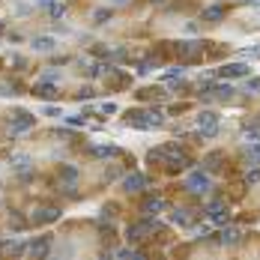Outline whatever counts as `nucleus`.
Listing matches in <instances>:
<instances>
[{"instance_id": "nucleus-1", "label": "nucleus", "mask_w": 260, "mask_h": 260, "mask_svg": "<svg viewBox=\"0 0 260 260\" xmlns=\"http://www.w3.org/2000/svg\"><path fill=\"white\" fill-rule=\"evenodd\" d=\"M218 135V114L215 111H201L198 114V138H215Z\"/></svg>"}, {"instance_id": "nucleus-2", "label": "nucleus", "mask_w": 260, "mask_h": 260, "mask_svg": "<svg viewBox=\"0 0 260 260\" xmlns=\"http://www.w3.org/2000/svg\"><path fill=\"white\" fill-rule=\"evenodd\" d=\"M185 189H189V192H195V195H203V192H209V176H206L203 171H195V173H189V179H185Z\"/></svg>"}, {"instance_id": "nucleus-3", "label": "nucleus", "mask_w": 260, "mask_h": 260, "mask_svg": "<svg viewBox=\"0 0 260 260\" xmlns=\"http://www.w3.org/2000/svg\"><path fill=\"white\" fill-rule=\"evenodd\" d=\"M206 215H209L212 225H228V221H231V209H228L225 203H218V201H212V203L206 206Z\"/></svg>"}, {"instance_id": "nucleus-4", "label": "nucleus", "mask_w": 260, "mask_h": 260, "mask_svg": "<svg viewBox=\"0 0 260 260\" xmlns=\"http://www.w3.org/2000/svg\"><path fill=\"white\" fill-rule=\"evenodd\" d=\"M51 242H54V236H39V239H33V242L27 245V254H33V257H45V254L51 251Z\"/></svg>"}, {"instance_id": "nucleus-5", "label": "nucleus", "mask_w": 260, "mask_h": 260, "mask_svg": "<svg viewBox=\"0 0 260 260\" xmlns=\"http://www.w3.org/2000/svg\"><path fill=\"white\" fill-rule=\"evenodd\" d=\"M201 51H203L201 42H179V45H176V54H179L182 60H198Z\"/></svg>"}, {"instance_id": "nucleus-6", "label": "nucleus", "mask_w": 260, "mask_h": 260, "mask_svg": "<svg viewBox=\"0 0 260 260\" xmlns=\"http://www.w3.org/2000/svg\"><path fill=\"white\" fill-rule=\"evenodd\" d=\"M218 75L221 78H242V75H248V66L245 63H228V66L218 69Z\"/></svg>"}, {"instance_id": "nucleus-7", "label": "nucleus", "mask_w": 260, "mask_h": 260, "mask_svg": "<svg viewBox=\"0 0 260 260\" xmlns=\"http://www.w3.org/2000/svg\"><path fill=\"white\" fill-rule=\"evenodd\" d=\"M57 218H60V209L45 206V209H39V212H33V225H51V221H57Z\"/></svg>"}, {"instance_id": "nucleus-8", "label": "nucleus", "mask_w": 260, "mask_h": 260, "mask_svg": "<svg viewBox=\"0 0 260 260\" xmlns=\"http://www.w3.org/2000/svg\"><path fill=\"white\" fill-rule=\"evenodd\" d=\"M144 185H146V176H144V173H129V176L123 179V192L132 195V192H141Z\"/></svg>"}, {"instance_id": "nucleus-9", "label": "nucleus", "mask_w": 260, "mask_h": 260, "mask_svg": "<svg viewBox=\"0 0 260 260\" xmlns=\"http://www.w3.org/2000/svg\"><path fill=\"white\" fill-rule=\"evenodd\" d=\"M141 209H144L146 215H156V212H162V209H165V201H162L159 195H150V198H144Z\"/></svg>"}, {"instance_id": "nucleus-10", "label": "nucleus", "mask_w": 260, "mask_h": 260, "mask_svg": "<svg viewBox=\"0 0 260 260\" xmlns=\"http://www.w3.org/2000/svg\"><path fill=\"white\" fill-rule=\"evenodd\" d=\"M126 123L129 126H138V129H150V117H146V111H129Z\"/></svg>"}, {"instance_id": "nucleus-11", "label": "nucleus", "mask_w": 260, "mask_h": 260, "mask_svg": "<svg viewBox=\"0 0 260 260\" xmlns=\"http://www.w3.org/2000/svg\"><path fill=\"white\" fill-rule=\"evenodd\" d=\"M54 48H57L54 36H33V51H42V54H48V51H54Z\"/></svg>"}, {"instance_id": "nucleus-12", "label": "nucleus", "mask_w": 260, "mask_h": 260, "mask_svg": "<svg viewBox=\"0 0 260 260\" xmlns=\"http://www.w3.org/2000/svg\"><path fill=\"white\" fill-rule=\"evenodd\" d=\"M33 126H36V120H33L30 114H18V120L12 123V129H9V132H12V138H15V135H21V132L33 129Z\"/></svg>"}, {"instance_id": "nucleus-13", "label": "nucleus", "mask_w": 260, "mask_h": 260, "mask_svg": "<svg viewBox=\"0 0 260 260\" xmlns=\"http://www.w3.org/2000/svg\"><path fill=\"white\" fill-rule=\"evenodd\" d=\"M33 96H39V99H45V102H48V99H54V96H57V90H54V84H51V81H42V84H36V87H33Z\"/></svg>"}, {"instance_id": "nucleus-14", "label": "nucleus", "mask_w": 260, "mask_h": 260, "mask_svg": "<svg viewBox=\"0 0 260 260\" xmlns=\"http://www.w3.org/2000/svg\"><path fill=\"white\" fill-rule=\"evenodd\" d=\"M242 242V231L239 228H225V233H221V245H236Z\"/></svg>"}, {"instance_id": "nucleus-15", "label": "nucleus", "mask_w": 260, "mask_h": 260, "mask_svg": "<svg viewBox=\"0 0 260 260\" xmlns=\"http://www.w3.org/2000/svg\"><path fill=\"white\" fill-rule=\"evenodd\" d=\"M90 153H93V156H99V159H111V156H117V146L102 144V146H90Z\"/></svg>"}, {"instance_id": "nucleus-16", "label": "nucleus", "mask_w": 260, "mask_h": 260, "mask_svg": "<svg viewBox=\"0 0 260 260\" xmlns=\"http://www.w3.org/2000/svg\"><path fill=\"white\" fill-rule=\"evenodd\" d=\"M12 171H18V173H27V168H30V156H24V153H18V156H12Z\"/></svg>"}, {"instance_id": "nucleus-17", "label": "nucleus", "mask_w": 260, "mask_h": 260, "mask_svg": "<svg viewBox=\"0 0 260 260\" xmlns=\"http://www.w3.org/2000/svg\"><path fill=\"white\" fill-rule=\"evenodd\" d=\"M126 236H129V242H138V239L146 236V231H144V225H132V228L126 231Z\"/></svg>"}, {"instance_id": "nucleus-18", "label": "nucleus", "mask_w": 260, "mask_h": 260, "mask_svg": "<svg viewBox=\"0 0 260 260\" xmlns=\"http://www.w3.org/2000/svg\"><path fill=\"white\" fill-rule=\"evenodd\" d=\"M171 221H173V225H179V228H189V215H185V209H173L171 212Z\"/></svg>"}, {"instance_id": "nucleus-19", "label": "nucleus", "mask_w": 260, "mask_h": 260, "mask_svg": "<svg viewBox=\"0 0 260 260\" xmlns=\"http://www.w3.org/2000/svg\"><path fill=\"white\" fill-rule=\"evenodd\" d=\"M146 117H150V129H153V126H162V123H165V114H162L159 108H150V111H146Z\"/></svg>"}, {"instance_id": "nucleus-20", "label": "nucleus", "mask_w": 260, "mask_h": 260, "mask_svg": "<svg viewBox=\"0 0 260 260\" xmlns=\"http://www.w3.org/2000/svg\"><path fill=\"white\" fill-rule=\"evenodd\" d=\"M63 12H66V6L60 3V0H51V3H48V15L51 18H63Z\"/></svg>"}, {"instance_id": "nucleus-21", "label": "nucleus", "mask_w": 260, "mask_h": 260, "mask_svg": "<svg viewBox=\"0 0 260 260\" xmlns=\"http://www.w3.org/2000/svg\"><path fill=\"white\" fill-rule=\"evenodd\" d=\"M221 15H225V9H221V6H209V9H203V21H218Z\"/></svg>"}, {"instance_id": "nucleus-22", "label": "nucleus", "mask_w": 260, "mask_h": 260, "mask_svg": "<svg viewBox=\"0 0 260 260\" xmlns=\"http://www.w3.org/2000/svg\"><path fill=\"white\" fill-rule=\"evenodd\" d=\"M218 162H221V153H209V156L203 159V165H206V171H218V168H221Z\"/></svg>"}, {"instance_id": "nucleus-23", "label": "nucleus", "mask_w": 260, "mask_h": 260, "mask_svg": "<svg viewBox=\"0 0 260 260\" xmlns=\"http://www.w3.org/2000/svg\"><path fill=\"white\" fill-rule=\"evenodd\" d=\"M153 69H159V63H153V60H141V63H138V75H150Z\"/></svg>"}, {"instance_id": "nucleus-24", "label": "nucleus", "mask_w": 260, "mask_h": 260, "mask_svg": "<svg viewBox=\"0 0 260 260\" xmlns=\"http://www.w3.org/2000/svg\"><path fill=\"white\" fill-rule=\"evenodd\" d=\"M245 156H248L251 162H260V146H257V144H245Z\"/></svg>"}, {"instance_id": "nucleus-25", "label": "nucleus", "mask_w": 260, "mask_h": 260, "mask_svg": "<svg viewBox=\"0 0 260 260\" xmlns=\"http://www.w3.org/2000/svg\"><path fill=\"white\" fill-rule=\"evenodd\" d=\"M99 114H105V117H108V114H117V105H114V102H105V105H99Z\"/></svg>"}, {"instance_id": "nucleus-26", "label": "nucleus", "mask_w": 260, "mask_h": 260, "mask_svg": "<svg viewBox=\"0 0 260 260\" xmlns=\"http://www.w3.org/2000/svg\"><path fill=\"white\" fill-rule=\"evenodd\" d=\"M182 75H185V69H182V66H176V69H168V78H171V81H176V78H182Z\"/></svg>"}, {"instance_id": "nucleus-27", "label": "nucleus", "mask_w": 260, "mask_h": 260, "mask_svg": "<svg viewBox=\"0 0 260 260\" xmlns=\"http://www.w3.org/2000/svg\"><path fill=\"white\" fill-rule=\"evenodd\" d=\"M248 93H260V78H248Z\"/></svg>"}, {"instance_id": "nucleus-28", "label": "nucleus", "mask_w": 260, "mask_h": 260, "mask_svg": "<svg viewBox=\"0 0 260 260\" xmlns=\"http://www.w3.org/2000/svg\"><path fill=\"white\" fill-rule=\"evenodd\" d=\"M75 176H78V171H75V168H63V179H66V182H72Z\"/></svg>"}, {"instance_id": "nucleus-29", "label": "nucleus", "mask_w": 260, "mask_h": 260, "mask_svg": "<svg viewBox=\"0 0 260 260\" xmlns=\"http://www.w3.org/2000/svg\"><path fill=\"white\" fill-rule=\"evenodd\" d=\"M66 123H69V126H84L87 117H66Z\"/></svg>"}, {"instance_id": "nucleus-30", "label": "nucleus", "mask_w": 260, "mask_h": 260, "mask_svg": "<svg viewBox=\"0 0 260 260\" xmlns=\"http://www.w3.org/2000/svg\"><path fill=\"white\" fill-rule=\"evenodd\" d=\"M42 111H45L48 117H63V111H60V108H51V105H48V108H42Z\"/></svg>"}, {"instance_id": "nucleus-31", "label": "nucleus", "mask_w": 260, "mask_h": 260, "mask_svg": "<svg viewBox=\"0 0 260 260\" xmlns=\"http://www.w3.org/2000/svg\"><path fill=\"white\" fill-rule=\"evenodd\" d=\"M245 182L251 185V182H260V171H248V176H245Z\"/></svg>"}, {"instance_id": "nucleus-32", "label": "nucleus", "mask_w": 260, "mask_h": 260, "mask_svg": "<svg viewBox=\"0 0 260 260\" xmlns=\"http://www.w3.org/2000/svg\"><path fill=\"white\" fill-rule=\"evenodd\" d=\"M93 96H96V93H93V90H90V87H84V90H81V93H78V99H81V102H84V99H93Z\"/></svg>"}, {"instance_id": "nucleus-33", "label": "nucleus", "mask_w": 260, "mask_h": 260, "mask_svg": "<svg viewBox=\"0 0 260 260\" xmlns=\"http://www.w3.org/2000/svg\"><path fill=\"white\" fill-rule=\"evenodd\" d=\"M42 81H51V84H54V81H57V72H51V69H48L45 75H42Z\"/></svg>"}, {"instance_id": "nucleus-34", "label": "nucleus", "mask_w": 260, "mask_h": 260, "mask_svg": "<svg viewBox=\"0 0 260 260\" xmlns=\"http://www.w3.org/2000/svg\"><path fill=\"white\" fill-rule=\"evenodd\" d=\"M108 15H111V12H108V9H99V12H96V21H99V24H102V21H105V18H108Z\"/></svg>"}, {"instance_id": "nucleus-35", "label": "nucleus", "mask_w": 260, "mask_h": 260, "mask_svg": "<svg viewBox=\"0 0 260 260\" xmlns=\"http://www.w3.org/2000/svg\"><path fill=\"white\" fill-rule=\"evenodd\" d=\"M206 233H209V228H206V225H203V228H195V236H206Z\"/></svg>"}, {"instance_id": "nucleus-36", "label": "nucleus", "mask_w": 260, "mask_h": 260, "mask_svg": "<svg viewBox=\"0 0 260 260\" xmlns=\"http://www.w3.org/2000/svg\"><path fill=\"white\" fill-rule=\"evenodd\" d=\"M111 3H114V6H123V3H129V0H111Z\"/></svg>"}, {"instance_id": "nucleus-37", "label": "nucleus", "mask_w": 260, "mask_h": 260, "mask_svg": "<svg viewBox=\"0 0 260 260\" xmlns=\"http://www.w3.org/2000/svg\"><path fill=\"white\" fill-rule=\"evenodd\" d=\"M245 3H248V6H260V0H245Z\"/></svg>"}, {"instance_id": "nucleus-38", "label": "nucleus", "mask_w": 260, "mask_h": 260, "mask_svg": "<svg viewBox=\"0 0 260 260\" xmlns=\"http://www.w3.org/2000/svg\"><path fill=\"white\" fill-rule=\"evenodd\" d=\"M36 3H39V6H48V3H51V0H36Z\"/></svg>"}]
</instances>
